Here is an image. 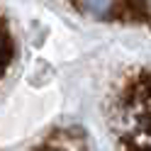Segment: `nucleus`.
I'll list each match as a JSON object with an SVG mask.
<instances>
[{"instance_id":"f257e3e1","label":"nucleus","mask_w":151,"mask_h":151,"mask_svg":"<svg viewBox=\"0 0 151 151\" xmlns=\"http://www.w3.org/2000/svg\"><path fill=\"white\" fill-rule=\"evenodd\" d=\"M12 51H15V46H12V34H10V27H7L5 15L0 12V78H3L5 68H7L10 61H12Z\"/></svg>"}]
</instances>
